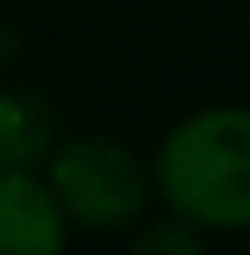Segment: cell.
<instances>
[{
	"label": "cell",
	"instance_id": "cell-4",
	"mask_svg": "<svg viewBox=\"0 0 250 255\" xmlns=\"http://www.w3.org/2000/svg\"><path fill=\"white\" fill-rule=\"evenodd\" d=\"M127 255H206L201 251V226L182 221V216L157 221V226H142V231L132 236Z\"/></svg>",
	"mask_w": 250,
	"mask_h": 255
},
{
	"label": "cell",
	"instance_id": "cell-1",
	"mask_svg": "<svg viewBox=\"0 0 250 255\" xmlns=\"http://www.w3.org/2000/svg\"><path fill=\"white\" fill-rule=\"evenodd\" d=\"M152 187L201 231H250V108H201L167 128Z\"/></svg>",
	"mask_w": 250,
	"mask_h": 255
},
{
	"label": "cell",
	"instance_id": "cell-3",
	"mask_svg": "<svg viewBox=\"0 0 250 255\" xmlns=\"http://www.w3.org/2000/svg\"><path fill=\"white\" fill-rule=\"evenodd\" d=\"M69 216L30 167H0V255H64Z\"/></svg>",
	"mask_w": 250,
	"mask_h": 255
},
{
	"label": "cell",
	"instance_id": "cell-2",
	"mask_svg": "<svg viewBox=\"0 0 250 255\" xmlns=\"http://www.w3.org/2000/svg\"><path fill=\"white\" fill-rule=\"evenodd\" d=\"M44 182L54 187L69 226L123 231L147 211L152 167L132 157V147L89 132V137H69L64 147H54Z\"/></svg>",
	"mask_w": 250,
	"mask_h": 255
}]
</instances>
